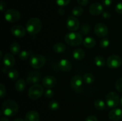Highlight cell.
I'll return each mask as SVG.
<instances>
[{
    "mask_svg": "<svg viewBox=\"0 0 122 121\" xmlns=\"http://www.w3.org/2000/svg\"><path fill=\"white\" fill-rule=\"evenodd\" d=\"M72 14L74 16L79 17L81 16L83 13V9L81 7L79 6H76L73 8L72 11H71Z\"/></svg>",
    "mask_w": 122,
    "mask_h": 121,
    "instance_id": "cell-28",
    "label": "cell"
},
{
    "mask_svg": "<svg viewBox=\"0 0 122 121\" xmlns=\"http://www.w3.org/2000/svg\"><path fill=\"white\" fill-rule=\"evenodd\" d=\"M90 26L88 24H83L82 26V27H81L80 33L83 34V35H85V34L89 33V32H90Z\"/></svg>",
    "mask_w": 122,
    "mask_h": 121,
    "instance_id": "cell-30",
    "label": "cell"
},
{
    "mask_svg": "<svg viewBox=\"0 0 122 121\" xmlns=\"http://www.w3.org/2000/svg\"><path fill=\"white\" fill-rule=\"evenodd\" d=\"M46 62V59L41 55H33L29 59L30 65L34 69H39L44 66Z\"/></svg>",
    "mask_w": 122,
    "mask_h": 121,
    "instance_id": "cell-5",
    "label": "cell"
},
{
    "mask_svg": "<svg viewBox=\"0 0 122 121\" xmlns=\"http://www.w3.org/2000/svg\"><path fill=\"white\" fill-rule=\"evenodd\" d=\"M96 45V40L92 37H86L83 40V45L87 48H92Z\"/></svg>",
    "mask_w": 122,
    "mask_h": 121,
    "instance_id": "cell-21",
    "label": "cell"
},
{
    "mask_svg": "<svg viewBox=\"0 0 122 121\" xmlns=\"http://www.w3.org/2000/svg\"><path fill=\"white\" fill-rule=\"evenodd\" d=\"M53 51L56 53H63V52H65L66 49V46L63 43H57L55 44L52 47Z\"/></svg>",
    "mask_w": 122,
    "mask_h": 121,
    "instance_id": "cell-22",
    "label": "cell"
},
{
    "mask_svg": "<svg viewBox=\"0 0 122 121\" xmlns=\"http://www.w3.org/2000/svg\"><path fill=\"white\" fill-rule=\"evenodd\" d=\"M3 63L7 68H11L15 64V58L13 54L7 53L4 56Z\"/></svg>",
    "mask_w": 122,
    "mask_h": 121,
    "instance_id": "cell-18",
    "label": "cell"
},
{
    "mask_svg": "<svg viewBox=\"0 0 122 121\" xmlns=\"http://www.w3.org/2000/svg\"><path fill=\"white\" fill-rule=\"evenodd\" d=\"M13 121H24L22 118H16Z\"/></svg>",
    "mask_w": 122,
    "mask_h": 121,
    "instance_id": "cell-46",
    "label": "cell"
},
{
    "mask_svg": "<svg viewBox=\"0 0 122 121\" xmlns=\"http://www.w3.org/2000/svg\"><path fill=\"white\" fill-rule=\"evenodd\" d=\"M44 93V88L41 85L35 84L30 87L28 91V96L30 98L33 100L38 99L42 96Z\"/></svg>",
    "mask_w": 122,
    "mask_h": 121,
    "instance_id": "cell-4",
    "label": "cell"
},
{
    "mask_svg": "<svg viewBox=\"0 0 122 121\" xmlns=\"http://www.w3.org/2000/svg\"><path fill=\"white\" fill-rule=\"evenodd\" d=\"M19 56V58H20L21 60H26V59H28L29 57L30 56V53L26 51H23L20 52Z\"/></svg>",
    "mask_w": 122,
    "mask_h": 121,
    "instance_id": "cell-32",
    "label": "cell"
},
{
    "mask_svg": "<svg viewBox=\"0 0 122 121\" xmlns=\"http://www.w3.org/2000/svg\"><path fill=\"white\" fill-rule=\"evenodd\" d=\"M26 87V83L25 81L22 78L18 79L15 84V88L17 91L21 92L25 89Z\"/></svg>",
    "mask_w": 122,
    "mask_h": 121,
    "instance_id": "cell-23",
    "label": "cell"
},
{
    "mask_svg": "<svg viewBox=\"0 0 122 121\" xmlns=\"http://www.w3.org/2000/svg\"><path fill=\"white\" fill-rule=\"evenodd\" d=\"M94 106L97 110H104L106 107V103L102 100L97 99L94 102Z\"/></svg>",
    "mask_w": 122,
    "mask_h": 121,
    "instance_id": "cell-26",
    "label": "cell"
},
{
    "mask_svg": "<svg viewBox=\"0 0 122 121\" xmlns=\"http://www.w3.org/2000/svg\"><path fill=\"white\" fill-rule=\"evenodd\" d=\"M43 85L48 89L53 88L57 84V80L52 75L45 76L42 81Z\"/></svg>",
    "mask_w": 122,
    "mask_h": 121,
    "instance_id": "cell-12",
    "label": "cell"
},
{
    "mask_svg": "<svg viewBox=\"0 0 122 121\" xmlns=\"http://www.w3.org/2000/svg\"><path fill=\"white\" fill-rule=\"evenodd\" d=\"M5 85L1 83L0 84V97L1 98H2L5 95Z\"/></svg>",
    "mask_w": 122,
    "mask_h": 121,
    "instance_id": "cell-37",
    "label": "cell"
},
{
    "mask_svg": "<svg viewBox=\"0 0 122 121\" xmlns=\"http://www.w3.org/2000/svg\"><path fill=\"white\" fill-rule=\"evenodd\" d=\"M94 32L97 36L100 37H105L108 33V27L103 23H98L94 27Z\"/></svg>",
    "mask_w": 122,
    "mask_h": 121,
    "instance_id": "cell-10",
    "label": "cell"
},
{
    "mask_svg": "<svg viewBox=\"0 0 122 121\" xmlns=\"http://www.w3.org/2000/svg\"><path fill=\"white\" fill-rule=\"evenodd\" d=\"M115 9L117 13L122 14V2H120L116 5Z\"/></svg>",
    "mask_w": 122,
    "mask_h": 121,
    "instance_id": "cell-38",
    "label": "cell"
},
{
    "mask_svg": "<svg viewBox=\"0 0 122 121\" xmlns=\"http://www.w3.org/2000/svg\"><path fill=\"white\" fill-rule=\"evenodd\" d=\"M70 2V0H56V3L60 7H63L67 5Z\"/></svg>",
    "mask_w": 122,
    "mask_h": 121,
    "instance_id": "cell-34",
    "label": "cell"
},
{
    "mask_svg": "<svg viewBox=\"0 0 122 121\" xmlns=\"http://www.w3.org/2000/svg\"><path fill=\"white\" fill-rule=\"evenodd\" d=\"M4 18L8 22L15 23L20 20V14L16 9H9L5 13Z\"/></svg>",
    "mask_w": 122,
    "mask_h": 121,
    "instance_id": "cell-6",
    "label": "cell"
},
{
    "mask_svg": "<svg viewBox=\"0 0 122 121\" xmlns=\"http://www.w3.org/2000/svg\"><path fill=\"white\" fill-rule=\"evenodd\" d=\"M8 77L11 80H17L19 77V73L15 69H11L8 71Z\"/></svg>",
    "mask_w": 122,
    "mask_h": 121,
    "instance_id": "cell-25",
    "label": "cell"
},
{
    "mask_svg": "<svg viewBox=\"0 0 122 121\" xmlns=\"http://www.w3.org/2000/svg\"><path fill=\"white\" fill-rule=\"evenodd\" d=\"M25 121H39V113L35 110H30L26 113L25 117Z\"/></svg>",
    "mask_w": 122,
    "mask_h": 121,
    "instance_id": "cell-19",
    "label": "cell"
},
{
    "mask_svg": "<svg viewBox=\"0 0 122 121\" xmlns=\"http://www.w3.org/2000/svg\"><path fill=\"white\" fill-rule=\"evenodd\" d=\"M11 32L14 36L18 38L23 37L26 34V29L25 27L20 25H15L13 26L11 29Z\"/></svg>",
    "mask_w": 122,
    "mask_h": 121,
    "instance_id": "cell-13",
    "label": "cell"
},
{
    "mask_svg": "<svg viewBox=\"0 0 122 121\" xmlns=\"http://www.w3.org/2000/svg\"><path fill=\"white\" fill-rule=\"evenodd\" d=\"M44 96L46 98H52L54 96V91L51 89H47L44 93Z\"/></svg>",
    "mask_w": 122,
    "mask_h": 121,
    "instance_id": "cell-36",
    "label": "cell"
},
{
    "mask_svg": "<svg viewBox=\"0 0 122 121\" xmlns=\"http://www.w3.org/2000/svg\"><path fill=\"white\" fill-rule=\"evenodd\" d=\"M100 46L102 48H106L110 45V40L107 38H104L100 42Z\"/></svg>",
    "mask_w": 122,
    "mask_h": 121,
    "instance_id": "cell-33",
    "label": "cell"
},
{
    "mask_svg": "<svg viewBox=\"0 0 122 121\" xmlns=\"http://www.w3.org/2000/svg\"><path fill=\"white\" fill-rule=\"evenodd\" d=\"M102 17L106 19H110V18L111 17L110 13L108 11H104L103 13H102Z\"/></svg>",
    "mask_w": 122,
    "mask_h": 121,
    "instance_id": "cell-41",
    "label": "cell"
},
{
    "mask_svg": "<svg viewBox=\"0 0 122 121\" xmlns=\"http://www.w3.org/2000/svg\"><path fill=\"white\" fill-rule=\"evenodd\" d=\"M42 24L38 18H31L26 23V30L31 35H35L41 30Z\"/></svg>",
    "mask_w": 122,
    "mask_h": 121,
    "instance_id": "cell-2",
    "label": "cell"
},
{
    "mask_svg": "<svg viewBox=\"0 0 122 121\" xmlns=\"http://www.w3.org/2000/svg\"><path fill=\"white\" fill-rule=\"evenodd\" d=\"M41 78V74L38 71H35L28 75L26 79V81L28 84H38Z\"/></svg>",
    "mask_w": 122,
    "mask_h": 121,
    "instance_id": "cell-11",
    "label": "cell"
},
{
    "mask_svg": "<svg viewBox=\"0 0 122 121\" xmlns=\"http://www.w3.org/2000/svg\"><path fill=\"white\" fill-rule=\"evenodd\" d=\"M64 40L67 44L70 46H76L82 43L83 42V37L81 33L77 32H70L66 34Z\"/></svg>",
    "mask_w": 122,
    "mask_h": 121,
    "instance_id": "cell-3",
    "label": "cell"
},
{
    "mask_svg": "<svg viewBox=\"0 0 122 121\" xmlns=\"http://www.w3.org/2000/svg\"><path fill=\"white\" fill-rule=\"evenodd\" d=\"M77 2L79 4L81 5H86L89 2V0H77Z\"/></svg>",
    "mask_w": 122,
    "mask_h": 121,
    "instance_id": "cell-40",
    "label": "cell"
},
{
    "mask_svg": "<svg viewBox=\"0 0 122 121\" xmlns=\"http://www.w3.org/2000/svg\"><path fill=\"white\" fill-rule=\"evenodd\" d=\"M83 80L84 82L87 84H92L95 80L94 76L91 73H86L83 76Z\"/></svg>",
    "mask_w": 122,
    "mask_h": 121,
    "instance_id": "cell-27",
    "label": "cell"
},
{
    "mask_svg": "<svg viewBox=\"0 0 122 121\" xmlns=\"http://www.w3.org/2000/svg\"><path fill=\"white\" fill-rule=\"evenodd\" d=\"M108 117L112 121H118L122 119V110L120 108H114L108 113Z\"/></svg>",
    "mask_w": 122,
    "mask_h": 121,
    "instance_id": "cell-16",
    "label": "cell"
},
{
    "mask_svg": "<svg viewBox=\"0 0 122 121\" xmlns=\"http://www.w3.org/2000/svg\"><path fill=\"white\" fill-rule=\"evenodd\" d=\"M85 121H98L97 117L94 115H91V116H88L86 118Z\"/></svg>",
    "mask_w": 122,
    "mask_h": 121,
    "instance_id": "cell-39",
    "label": "cell"
},
{
    "mask_svg": "<svg viewBox=\"0 0 122 121\" xmlns=\"http://www.w3.org/2000/svg\"><path fill=\"white\" fill-rule=\"evenodd\" d=\"M85 52L82 49H76L73 52V56L77 60H82L85 58Z\"/></svg>",
    "mask_w": 122,
    "mask_h": 121,
    "instance_id": "cell-20",
    "label": "cell"
},
{
    "mask_svg": "<svg viewBox=\"0 0 122 121\" xmlns=\"http://www.w3.org/2000/svg\"><path fill=\"white\" fill-rule=\"evenodd\" d=\"M48 107L52 110H57L59 109L60 104L58 102L55 100L51 101L48 104Z\"/></svg>",
    "mask_w": 122,
    "mask_h": 121,
    "instance_id": "cell-31",
    "label": "cell"
},
{
    "mask_svg": "<svg viewBox=\"0 0 122 121\" xmlns=\"http://www.w3.org/2000/svg\"><path fill=\"white\" fill-rule=\"evenodd\" d=\"M106 104L109 107H115L119 104V102H120L119 95L115 92L109 93L106 96Z\"/></svg>",
    "mask_w": 122,
    "mask_h": 121,
    "instance_id": "cell-7",
    "label": "cell"
},
{
    "mask_svg": "<svg viewBox=\"0 0 122 121\" xmlns=\"http://www.w3.org/2000/svg\"><path fill=\"white\" fill-rule=\"evenodd\" d=\"M10 121L8 120V118H7V117H3L1 119V121Z\"/></svg>",
    "mask_w": 122,
    "mask_h": 121,
    "instance_id": "cell-45",
    "label": "cell"
},
{
    "mask_svg": "<svg viewBox=\"0 0 122 121\" xmlns=\"http://www.w3.org/2000/svg\"><path fill=\"white\" fill-rule=\"evenodd\" d=\"M103 7L99 2L92 4L89 7V11L92 15H99L103 13Z\"/></svg>",
    "mask_w": 122,
    "mask_h": 121,
    "instance_id": "cell-14",
    "label": "cell"
},
{
    "mask_svg": "<svg viewBox=\"0 0 122 121\" xmlns=\"http://www.w3.org/2000/svg\"><path fill=\"white\" fill-rule=\"evenodd\" d=\"M67 28L71 32H75L79 29L80 23L78 19L75 16H70L66 21Z\"/></svg>",
    "mask_w": 122,
    "mask_h": 121,
    "instance_id": "cell-9",
    "label": "cell"
},
{
    "mask_svg": "<svg viewBox=\"0 0 122 121\" xmlns=\"http://www.w3.org/2000/svg\"><path fill=\"white\" fill-rule=\"evenodd\" d=\"M94 61H95V64L98 66L102 67V66H104L106 65L105 59L101 56H97L95 59H94Z\"/></svg>",
    "mask_w": 122,
    "mask_h": 121,
    "instance_id": "cell-29",
    "label": "cell"
},
{
    "mask_svg": "<svg viewBox=\"0 0 122 121\" xmlns=\"http://www.w3.org/2000/svg\"><path fill=\"white\" fill-rule=\"evenodd\" d=\"M58 14H60V15H64V13H65V10H64V8H63V7H60V8H59V9H58Z\"/></svg>",
    "mask_w": 122,
    "mask_h": 121,
    "instance_id": "cell-44",
    "label": "cell"
},
{
    "mask_svg": "<svg viewBox=\"0 0 122 121\" xmlns=\"http://www.w3.org/2000/svg\"><path fill=\"white\" fill-rule=\"evenodd\" d=\"M112 3V0H102V4L106 7H109Z\"/></svg>",
    "mask_w": 122,
    "mask_h": 121,
    "instance_id": "cell-42",
    "label": "cell"
},
{
    "mask_svg": "<svg viewBox=\"0 0 122 121\" xmlns=\"http://www.w3.org/2000/svg\"><path fill=\"white\" fill-rule=\"evenodd\" d=\"M19 111V106L17 103L13 100H7L2 105V112L6 116H14Z\"/></svg>",
    "mask_w": 122,
    "mask_h": 121,
    "instance_id": "cell-1",
    "label": "cell"
},
{
    "mask_svg": "<svg viewBox=\"0 0 122 121\" xmlns=\"http://www.w3.org/2000/svg\"><path fill=\"white\" fill-rule=\"evenodd\" d=\"M82 83H83L82 77L79 75H76L71 79L70 85L74 90H77L81 89L82 85Z\"/></svg>",
    "mask_w": 122,
    "mask_h": 121,
    "instance_id": "cell-15",
    "label": "cell"
},
{
    "mask_svg": "<svg viewBox=\"0 0 122 121\" xmlns=\"http://www.w3.org/2000/svg\"><path fill=\"white\" fill-rule=\"evenodd\" d=\"M58 66L61 71L63 72H69L72 68L71 62L65 59H61L58 64Z\"/></svg>",
    "mask_w": 122,
    "mask_h": 121,
    "instance_id": "cell-17",
    "label": "cell"
},
{
    "mask_svg": "<svg viewBox=\"0 0 122 121\" xmlns=\"http://www.w3.org/2000/svg\"><path fill=\"white\" fill-rule=\"evenodd\" d=\"M10 50L11 53L13 55H17L20 52V45L16 42H14L11 44L10 46Z\"/></svg>",
    "mask_w": 122,
    "mask_h": 121,
    "instance_id": "cell-24",
    "label": "cell"
},
{
    "mask_svg": "<svg viewBox=\"0 0 122 121\" xmlns=\"http://www.w3.org/2000/svg\"><path fill=\"white\" fill-rule=\"evenodd\" d=\"M6 8V4L4 1H1V4H0V9L1 12L4 11V10Z\"/></svg>",
    "mask_w": 122,
    "mask_h": 121,
    "instance_id": "cell-43",
    "label": "cell"
},
{
    "mask_svg": "<svg viewBox=\"0 0 122 121\" xmlns=\"http://www.w3.org/2000/svg\"><path fill=\"white\" fill-rule=\"evenodd\" d=\"M122 64V59L116 55H111L107 58V65L108 67L114 69L120 67Z\"/></svg>",
    "mask_w": 122,
    "mask_h": 121,
    "instance_id": "cell-8",
    "label": "cell"
},
{
    "mask_svg": "<svg viewBox=\"0 0 122 121\" xmlns=\"http://www.w3.org/2000/svg\"><path fill=\"white\" fill-rule=\"evenodd\" d=\"M116 88L117 90L122 93V77L117 79L116 83Z\"/></svg>",
    "mask_w": 122,
    "mask_h": 121,
    "instance_id": "cell-35",
    "label": "cell"
},
{
    "mask_svg": "<svg viewBox=\"0 0 122 121\" xmlns=\"http://www.w3.org/2000/svg\"><path fill=\"white\" fill-rule=\"evenodd\" d=\"M120 103L121 104V106H122V97L120 98Z\"/></svg>",
    "mask_w": 122,
    "mask_h": 121,
    "instance_id": "cell-47",
    "label": "cell"
}]
</instances>
